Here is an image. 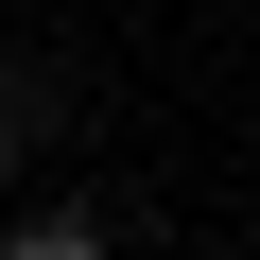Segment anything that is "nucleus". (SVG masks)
<instances>
[{
	"label": "nucleus",
	"instance_id": "1",
	"mask_svg": "<svg viewBox=\"0 0 260 260\" xmlns=\"http://www.w3.org/2000/svg\"><path fill=\"white\" fill-rule=\"evenodd\" d=\"M0 260H104V225H18Z\"/></svg>",
	"mask_w": 260,
	"mask_h": 260
},
{
	"label": "nucleus",
	"instance_id": "2",
	"mask_svg": "<svg viewBox=\"0 0 260 260\" xmlns=\"http://www.w3.org/2000/svg\"><path fill=\"white\" fill-rule=\"evenodd\" d=\"M0 174H18V87H0Z\"/></svg>",
	"mask_w": 260,
	"mask_h": 260
}]
</instances>
